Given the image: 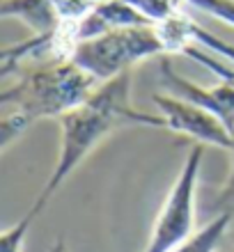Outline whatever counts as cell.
<instances>
[{
    "label": "cell",
    "instance_id": "6da1fadb",
    "mask_svg": "<svg viewBox=\"0 0 234 252\" xmlns=\"http://www.w3.org/2000/svg\"><path fill=\"white\" fill-rule=\"evenodd\" d=\"M124 124L166 128V120L161 115L142 113L131 103V73L129 71L106 83H99L80 106L60 117V156L30 213L39 216L48 204V199L53 197V192L87 158V154L108 133Z\"/></svg>",
    "mask_w": 234,
    "mask_h": 252
},
{
    "label": "cell",
    "instance_id": "7a4b0ae2",
    "mask_svg": "<svg viewBox=\"0 0 234 252\" xmlns=\"http://www.w3.org/2000/svg\"><path fill=\"white\" fill-rule=\"evenodd\" d=\"M99 85L74 60L39 62L19 76L12 87L0 94V103L7 113L0 122L2 147L21 138L37 120H60L74 110Z\"/></svg>",
    "mask_w": 234,
    "mask_h": 252
},
{
    "label": "cell",
    "instance_id": "3957f363",
    "mask_svg": "<svg viewBox=\"0 0 234 252\" xmlns=\"http://www.w3.org/2000/svg\"><path fill=\"white\" fill-rule=\"evenodd\" d=\"M156 55H167L156 26H131L113 28L92 39L80 41L71 53V60L97 83H106Z\"/></svg>",
    "mask_w": 234,
    "mask_h": 252
},
{
    "label": "cell",
    "instance_id": "277c9868",
    "mask_svg": "<svg viewBox=\"0 0 234 252\" xmlns=\"http://www.w3.org/2000/svg\"><path fill=\"white\" fill-rule=\"evenodd\" d=\"M202 158L204 145L195 142L181 163V170L167 197L163 199L145 252H172L195 234V192L200 181Z\"/></svg>",
    "mask_w": 234,
    "mask_h": 252
},
{
    "label": "cell",
    "instance_id": "5b68a950",
    "mask_svg": "<svg viewBox=\"0 0 234 252\" xmlns=\"http://www.w3.org/2000/svg\"><path fill=\"white\" fill-rule=\"evenodd\" d=\"M154 103L159 108V115L166 120L167 131L193 138L200 145L221 147L225 152L232 147V131L228 124L202 106L174 94H154Z\"/></svg>",
    "mask_w": 234,
    "mask_h": 252
},
{
    "label": "cell",
    "instance_id": "8992f818",
    "mask_svg": "<svg viewBox=\"0 0 234 252\" xmlns=\"http://www.w3.org/2000/svg\"><path fill=\"white\" fill-rule=\"evenodd\" d=\"M161 71V83L166 85L167 92H172L174 96L198 103L204 110L214 113L218 120H223L228 124L230 131H234V80H223L218 85L202 87L198 83L188 78H181L179 73L172 69L170 60H166V55L159 62Z\"/></svg>",
    "mask_w": 234,
    "mask_h": 252
},
{
    "label": "cell",
    "instance_id": "52a82bcc",
    "mask_svg": "<svg viewBox=\"0 0 234 252\" xmlns=\"http://www.w3.org/2000/svg\"><path fill=\"white\" fill-rule=\"evenodd\" d=\"M0 14L5 19H19L37 37H51L65 23L58 0H2Z\"/></svg>",
    "mask_w": 234,
    "mask_h": 252
},
{
    "label": "cell",
    "instance_id": "ba28073f",
    "mask_svg": "<svg viewBox=\"0 0 234 252\" xmlns=\"http://www.w3.org/2000/svg\"><path fill=\"white\" fill-rule=\"evenodd\" d=\"M94 12L99 14L103 23L110 30L113 28H131V26H154L145 14L127 0H101L94 5Z\"/></svg>",
    "mask_w": 234,
    "mask_h": 252
},
{
    "label": "cell",
    "instance_id": "9c48e42d",
    "mask_svg": "<svg viewBox=\"0 0 234 252\" xmlns=\"http://www.w3.org/2000/svg\"><path fill=\"white\" fill-rule=\"evenodd\" d=\"M230 222H232V213L230 211L218 213L209 225L198 229L186 243H181L172 252H214L218 248V243H221V239L225 236V232H228Z\"/></svg>",
    "mask_w": 234,
    "mask_h": 252
},
{
    "label": "cell",
    "instance_id": "30bf717a",
    "mask_svg": "<svg viewBox=\"0 0 234 252\" xmlns=\"http://www.w3.org/2000/svg\"><path fill=\"white\" fill-rule=\"evenodd\" d=\"M188 37H191V44H198V46L207 48V51L216 53L218 58H223V60L234 62V44H230V41L211 34L209 30L198 26L195 21H191V26H188Z\"/></svg>",
    "mask_w": 234,
    "mask_h": 252
},
{
    "label": "cell",
    "instance_id": "8fae6325",
    "mask_svg": "<svg viewBox=\"0 0 234 252\" xmlns=\"http://www.w3.org/2000/svg\"><path fill=\"white\" fill-rule=\"evenodd\" d=\"M34 218H37V216H33V213L28 211L16 225L5 229L2 236H0V252H21L23 250V241H26V234Z\"/></svg>",
    "mask_w": 234,
    "mask_h": 252
},
{
    "label": "cell",
    "instance_id": "7c38bea8",
    "mask_svg": "<svg viewBox=\"0 0 234 252\" xmlns=\"http://www.w3.org/2000/svg\"><path fill=\"white\" fill-rule=\"evenodd\" d=\"M179 2H188V5L198 7L204 14L234 28V0H179Z\"/></svg>",
    "mask_w": 234,
    "mask_h": 252
},
{
    "label": "cell",
    "instance_id": "4fadbf2b",
    "mask_svg": "<svg viewBox=\"0 0 234 252\" xmlns=\"http://www.w3.org/2000/svg\"><path fill=\"white\" fill-rule=\"evenodd\" d=\"M230 154V172L228 179H225V186L221 188L218 197H216V209H228V206L234 204V131H232V147L228 149Z\"/></svg>",
    "mask_w": 234,
    "mask_h": 252
},
{
    "label": "cell",
    "instance_id": "5bb4252c",
    "mask_svg": "<svg viewBox=\"0 0 234 252\" xmlns=\"http://www.w3.org/2000/svg\"><path fill=\"white\" fill-rule=\"evenodd\" d=\"M48 252H67V246H65V241L58 239L53 246H51V250H48Z\"/></svg>",
    "mask_w": 234,
    "mask_h": 252
}]
</instances>
